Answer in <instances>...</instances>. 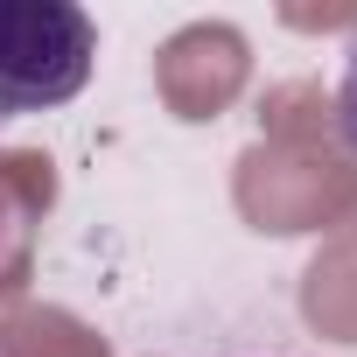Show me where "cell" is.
I'll use <instances>...</instances> for the list:
<instances>
[{
  "instance_id": "cell-1",
  "label": "cell",
  "mask_w": 357,
  "mask_h": 357,
  "mask_svg": "<svg viewBox=\"0 0 357 357\" xmlns=\"http://www.w3.org/2000/svg\"><path fill=\"white\" fill-rule=\"evenodd\" d=\"M98 29L70 0H0V112H56L91 84Z\"/></svg>"
},
{
  "instance_id": "cell-2",
  "label": "cell",
  "mask_w": 357,
  "mask_h": 357,
  "mask_svg": "<svg viewBox=\"0 0 357 357\" xmlns=\"http://www.w3.org/2000/svg\"><path fill=\"white\" fill-rule=\"evenodd\" d=\"M336 133H343V147L357 154V43H350L343 77H336Z\"/></svg>"
}]
</instances>
